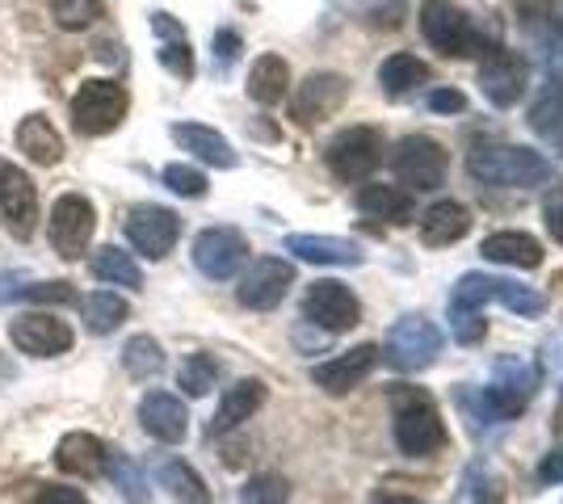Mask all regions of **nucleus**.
<instances>
[{"instance_id": "f257e3e1", "label": "nucleus", "mask_w": 563, "mask_h": 504, "mask_svg": "<svg viewBox=\"0 0 563 504\" xmlns=\"http://www.w3.org/2000/svg\"><path fill=\"white\" fill-rule=\"evenodd\" d=\"M467 172L479 186H496V190H539V186L560 181L555 165L542 160L539 152L517 144H496V139H475L471 144Z\"/></svg>"}, {"instance_id": "f03ea898", "label": "nucleus", "mask_w": 563, "mask_h": 504, "mask_svg": "<svg viewBox=\"0 0 563 504\" xmlns=\"http://www.w3.org/2000/svg\"><path fill=\"white\" fill-rule=\"evenodd\" d=\"M391 416H396V446L408 458H433L446 446L442 412L417 387H399L391 395Z\"/></svg>"}, {"instance_id": "7ed1b4c3", "label": "nucleus", "mask_w": 563, "mask_h": 504, "mask_svg": "<svg viewBox=\"0 0 563 504\" xmlns=\"http://www.w3.org/2000/svg\"><path fill=\"white\" fill-rule=\"evenodd\" d=\"M126 110H131V93L118 80L97 76V80H85L71 97V126L85 139H101L126 122Z\"/></svg>"}, {"instance_id": "20e7f679", "label": "nucleus", "mask_w": 563, "mask_h": 504, "mask_svg": "<svg viewBox=\"0 0 563 504\" xmlns=\"http://www.w3.org/2000/svg\"><path fill=\"white\" fill-rule=\"evenodd\" d=\"M93 232H97L93 202H89L85 193H59V198H55V206H51V219H47V236H51L55 257H64V261H80V257L89 253Z\"/></svg>"}, {"instance_id": "39448f33", "label": "nucleus", "mask_w": 563, "mask_h": 504, "mask_svg": "<svg viewBox=\"0 0 563 504\" xmlns=\"http://www.w3.org/2000/svg\"><path fill=\"white\" fill-rule=\"evenodd\" d=\"M421 34L429 38V47L442 51V55H479L484 38L475 34L471 18L454 4V0H424L421 4Z\"/></svg>"}, {"instance_id": "423d86ee", "label": "nucleus", "mask_w": 563, "mask_h": 504, "mask_svg": "<svg viewBox=\"0 0 563 504\" xmlns=\"http://www.w3.org/2000/svg\"><path fill=\"white\" fill-rule=\"evenodd\" d=\"M324 160H329L336 181H345V186L366 181L383 165V131L378 126H350V131H341L329 144V152H324Z\"/></svg>"}, {"instance_id": "0eeeda50", "label": "nucleus", "mask_w": 563, "mask_h": 504, "mask_svg": "<svg viewBox=\"0 0 563 504\" xmlns=\"http://www.w3.org/2000/svg\"><path fill=\"white\" fill-rule=\"evenodd\" d=\"M446 165H450L446 147L438 144V139H429V135H408V139H399L396 152H391L396 177L417 193H429V190H438V186H446Z\"/></svg>"}, {"instance_id": "6e6552de", "label": "nucleus", "mask_w": 563, "mask_h": 504, "mask_svg": "<svg viewBox=\"0 0 563 504\" xmlns=\"http://www.w3.org/2000/svg\"><path fill=\"white\" fill-rule=\"evenodd\" d=\"M442 354V333L433 320L424 315H404L396 320V328L387 333V361L404 370V374H417V370H429Z\"/></svg>"}, {"instance_id": "1a4fd4ad", "label": "nucleus", "mask_w": 563, "mask_h": 504, "mask_svg": "<svg viewBox=\"0 0 563 504\" xmlns=\"http://www.w3.org/2000/svg\"><path fill=\"white\" fill-rule=\"evenodd\" d=\"M0 219L9 227L13 240H34L38 227V190L30 181V172L13 160H0Z\"/></svg>"}, {"instance_id": "9d476101", "label": "nucleus", "mask_w": 563, "mask_h": 504, "mask_svg": "<svg viewBox=\"0 0 563 504\" xmlns=\"http://www.w3.org/2000/svg\"><path fill=\"white\" fill-rule=\"evenodd\" d=\"M122 232H126V240L131 248L147 257V261H161L173 253V244L181 236V219L173 215L168 206H156V202H140V206H131V215L122 223Z\"/></svg>"}, {"instance_id": "9b49d317", "label": "nucleus", "mask_w": 563, "mask_h": 504, "mask_svg": "<svg viewBox=\"0 0 563 504\" xmlns=\"http://www.w3.org/2000/svg\"><path fill=\"white\" fill-rule=\"evenodd\" d=\"M303 315L324 333H350L362 320V303L345 282H311L303 294Z\"/></svg>"}, {"instance_id": "f8f14e48", "label": "nucleus", "mask_w": 563, "mask_h": 504, "mask_svg": "<svg viewBox=\"0 0 563 504\" xmlns=\"http://www.w3.org/2000/svg\"><path fill=\"white\" fill-rule=\"evenodd\" d=\"M290 287H295V265L282 261V257H261V261L249 265V273L240 278L235 299H240V307H249V312H274Z\"/></svg>"}, {"instance_id": "ddd939ff", "label": "nucleus", "mask_w": 563, "mask_h": 504, "mask_svg": "<svg viewBox=\"0 0 563 504\" xmlns=\"http://www.w3.org/2000/svg\"><path fill=\"white\" fill-rule=\"evenodd\" d=\"M244 261H249L244 232H235V227H207V232H198V240H194V265H198L202 278L228 282V278H235V269Z\"/></svg>"}, {"instance_id": "4468645a", "label": "nucleus", "mask_w": 563, "mask_h": 504, "mask_svg": "<svg viewBox=\"0 0 563 504\" xmlns=\"http://www.w3.org/2000/svg\"><path fill=\"white\" fill-rule=\"evenodd\" d=\"M9 340H13L22 354H30V358H59V354L71 349L76 333H71L68 320H59V315L25 312L9 324Z\"/></svg>"}, {"instance_id": "2eb2a0df", "label": "nucleus", "mask_w": 563, "mask_h": 504, "mask_svg": "<svg viewBox=\"0 0 563 504\" xmlns=\"http://www.w3.org/2000/svg\"><path fill=\"white\" fill-rule=\"evenodd\" d=\"M350 97V80L336 72H311L299 85V93L290 101V119L299 126H316V122L332 119Z\"/></svg>"}, {"instance_id": "dca6fc26", "label": "nucleus", "mask_w": 563, "mask_h": 504, "mask_svg": "<svg viewBox=\"0 0 563 504\" xmlns=\"http://www.w3.org/2000/svg\"><path fill=\"white\" fill-rule=\"evenodd\" d=\"M378 358H383L378 345H357V349L341 354V358L311 366V383L320 387V391H329V395H350L353 387H362L375 374Z\"/></svg>"}, {"instance_id": "f3484780", "label": "nucleus", "mask_w": 563, "mask_h": 504, "mask_svg": "<svg viewBox=\"0 0 563 504\" xmlns=\"http://www.w3.org/2000/svg\"><path fill=\"white\" fill-rule=\"evenodd\" d=\"M526 80H530V64L517 55V51H493L488 59H484V68H479V89L484 97L500 105V110H509L521 101L526 93Z\"/></svg>"}, {"instance_id": "a211bd4d", "label": "nucleus", "mask_w": 563, "mask_h": 504, "mask_svg": "<svg viewBox=\"0 0 563 504\" xmlns=\"http://www.w3.org/2000/svg\"><path fill=\"white\" fill-rule=\"evenodd\" d=\"M140 425L147 437H156V441H165V446H177V441H186V433H189V412L177 395H168V391H147L140 404Z\"/></svg>"}, {"instance_id": "6ab92c4d", "label": "nucleus", "mask_w": 563, "mask_h": 504, "mask_svg": "<svg viewBox=\"0 0 563 504\" xmlns=\"http://www.w3.org/2000/svg\"><path fill=\"white\" fill-rule=\"evenodd\" d=\"M265 395H269V391H265L261 379H240V383H232L228 391H223V400H219V408H214L207 433H211V437H223V433L240 429L249 416H257L261 412Z\"/></svg>"}, {"instance_id": "aec40b11", "label": "nucleus", "mask_w": 563, "mask_h": 504, "mask_svg": "<svg viewBox=\"0 0 563 504\" xmlns=\"http://www.w3.org/2000/svg\"><path fill=\"white\" fill-rule=\"evenodd\" d=\"M173 144L189 152L194 160H202V165L211 168H235L240 165V156H235V147L214 131V126H202V122H173Z\"/></svg>"}, {"instance_id": "412c9836", "label": "nucleus", "mask_w": 563, "mask_h": 504, "mask_svg": "<svg viewBox=\"0 0 563 504\" xmlns=\"http://www.w3.org/2000/svg\"><path fill=\"white\" fill-rule=\"evenodd\" d=\"M106 458H110V450L101 446V437H93V433H68L55 446V467L64 475H71V480H97L106 471Z\"/></svg>"}, {"instance_id": "4be33fe9", "label": "nucleus", "mask_w": 563, "mask_h": 504, "mask_svg": "<svg viewBox=\"0 0 563 504\" xmlns=\"http://www.w3.org/2000/svg\"><path fill=\"white\" fill-rule=\"evenodd\" d=\"M286 253H295L299 261H311V265H362L366 261V253H362V244L345 240V236H286Z\"/></svg>"}, {"instance_id": "5701e85b", "label": "nucleus", "mask_w": 563, "mask_h": 504, "mask_svg": "<svg viewBox=\"0 0 563 504\" xmlns=\"http://www.w3.org/2000/svg\"><path fill=\"white\" fill-rule=\"evenodd\" d=\"M471 232V211L463 202H433L421 215V240L429 248H450Z\"/></svg>"}, {"instance_id": "b1692460", "label": "nucleus", "mask_w": 563, "mask_h": 504, "mask_svg": "<svg viewBox=\"0 0 563 504\" xmlns=\"http://www.w3.org/2000/svg\"><path fill=\"white\" fill-rule=\"evenodd\" d=\"M357 211L404 227V223L417 219V198L408 190H399V186H362V190H357Z\"/></svg>"}, {"instance_id": "393cba45", "label": "nucleus", "mask_w": 563, "mask_h": 504, "mask_svg": "<svg viewBox=\"0 0 563 504\" xmlns=\"http://www.w3.org/2000/svg\"><path fill=\"white\" fill-rule=\"evenodd\" d=\"M18 147L25 152V160H34L38 168H55L64 160V135L55 131V122L47 114H30L18 126Z\"/></svg>"}, {"instance_id": "a878e982", "label": "nucleus", "mask_w": 563, "mask_h": 504, "mask_svg": "<svg viewBox=\"0 0 563 504\" xmlns=\"http://www.w3.org/2000/svg\"><path fill=\"white\" fill-rule=\"evenodd\" d=\"M484 261L509 265V269H539L542 265V244L530 232H496L479 244Z\"/></svg>"}, {"instance_id": "bb28decb", "label": "nucleus", "mask_w": 563, "mask_h": 504, "mask_svg": "<svg viewBox=\"0 0 563 504\" xmlns=\"http://www.w3.org/2000/svg\"><path fill=\"white\" fill-rule=\"evenodd\" d=\"M89 273L97 282L106 287H126V290H140L143 287V269L131 253H122L118 244H101L93 257H89Z\"/></svg>"}, {"instance_id": "cd10ccee", "label": "nucleus", "mask_w": 563, "mask_h": 504, "mask_svg": "<svg viewBox=\"0 0 563 504\" xmlns=\"http://www.w3.org/2000/svg\"><path fill=\"white\" fill-rule=\"evenodd\" d=\"M286 89H290V64L282 55H261L249 68V97L257 105H278Z\"/></svg>"}, {"instance_id": "c85d7f7f", "label": "nucleus", "mask_w": 563, "mask_h": 504, "mask_svg": "<svg viewBox=\"0 0 563 504\" xmlns=\"http://www.w3.org/2000/svg\"><path fill=\"white\" fill-rule=\"evenodd\" d=\"M156 480H161V488H168V496H173L177 504H211V488H207V480H202L189 462H181V458L161 462V467H156Z\"/></svg>"}, {"instance_id": "c756f323", "label": "nucleus", "mask_w": 563, "mask_h": 504, "mask_svg": "<svg viewBox=\"0 0 563 504\" xmlns=\"http://www.w3.org/2000/svg\"><path fill=\"white\" fill-rule=\"evenodd\" d=\"M424 80H429V64L417 59V55H408V51H399L391 59H383V68H378V89L387 97H404L412 93V89H421Z\"/></svg>"}, {"instance_id": "7c9ffc66", "label": "nucleus", "mask_w": 563, "mask_h": 504, "mask_svg": "<svg viewBox=\"0 0 563 504\" xmlns=\"http://www.w3.org/2000/svg\"><path fill=\"white\" fill-rule=\"evenodd\" d=\"M126 315H131V307H126V299L114 294V290H97V294H89L80 303V320H85V328L93 336H110L114 328H122Z\"/></svg>"}, {"instance_id": "2f4dec72", "label": "nucleus", "mask_w": 563, "mask_h": 504, "mask_svg": "<svg viewBox=\"0 0 563 504\" xmlns=\"http://www.w3.org/2000/svg\"><path fill=\"white\" fill-rule=\"evenodd\" d=\"M122 366H126V374H131L135 383L156 379V374L165 370V349H161V340H156V336H131V340L122 345Z\"/></svg>"}, {"instance_id": "473e14b6", "label": "nucleus", "mask_w": 563, "mask_h": 504, "mask_svg": "<svg viewBox=\"0 0 563 504\" xmlns=\"http://www.w3.org/2000/svg\"><path fill=\"white\" fill-rule=\"evenodd\" d=\"M530 126H534V135L560 144L563 139V89H547V93L530 105Z\"/></svg>"}, {"instance_id": "72a5a7b5", "label": "nucleus", "mask_w": 563, "mask_h": 504, "mask_svg": "<svg viewBox=\"0 0 563 504\" xmlns=\"http://www.w3.org/2000/svg\"><path fill=\"white\" fill-rule=\"evenodd\" d=\"M214 383H219V361H214L211 354H194V358L181 361L177 387H181L186 395H207Z\"/></svg>"}, {"instance_id": "f704fd0d", "label": "nucleus", "mask_w": 563, "mask_h": 504, "mask_svg": "<svg viewBox=\"0 0 563 504\" xmlns=\"http://www.w3.org/2000/svg\"><path fill=\"white\" fill-rule=\"evenodd\" d=\"M240 501L244 504H286L290 501V483L274 475V471H261L253 480L240 488Z\"/></svg>"}, {"instance_id": "c9c22d12", "label": "nucleus", "mask_w": 563, "mask_h": 504, "mask_svg": "<svg viewBox=\"0 0 563 504\" xmlns=\"http://www.w3.org/2000/svg\"><path fill=\"white\" fill-rule=\"evenodd\" d=\"M101 9H106V0H55L51 4L59 30H85V25H93L101 18Z\"/></svg>"}, {"instance_id": "e433bc0d", "label": "nucleus", "mask_w": 563, "mask_h": 504, "mask_svg": "<svg viewBox=\"0 0 563 504\" xmlns=\"http://www.w3.org/2000/svg\"><path fill=\"white\" fill-rule=\"evenodd\" d=\"M165 186L173 193H181V198H207V177H202V168L194 165H165Z\"/></svg>"}, {"instance_id": "4c0bfd02", "label": "nucleus", "mask_w": 563, "mask_h": 504, "mask_svg": "<svg viewBox=\"0 0 563 504\" xmlns=\"http://www.w3.org/2000/svg\"><path fill=\"white\" fill-rule=\"evenodd\" d=\"M106 467H110V475L118 480V488H122V496L126 501H147V488H143V475H140V467H131V458H122V455H110L106 458Z\"/></svg>"}, {"instance_id": "58836bf2", "label": "nucleus", "mask_w": 563, "mask_h": 504, "mask_svg": "<svg viewBox=\"0 0 563 504\" xmlns=\"http://www.w3.org/2000/svg\"><path fill=\"white\" fill-rule=\"evenodd\" d=\"M161 68H168L173 76H181V80H194V51H189L186 38H173L161 47Z\"/></svg>"}, {"instance_id": "ea45409f", "label": "nucleus", "mask_w": 563, "mask_h": 504, "mask_svg": "<svg viewBox=\"0 0 563 504\" xmlns=\"http://www.w3.org/2000/svg\"><path fill=\"white\" fill-rule=\"evenodd\" d=\"M18 299H25V303H71L76 290H71L68 282H38V287L18 290Z\"/></svg>"}, {"instance_id": "a19ab883", "label": "nucleus", "mask_w": 563, "mask_h": 504, "mask_svg": "<svg viewBox=\"0 0 563 504\" xmlns=\"http://www.w3.org/2000/svg\"><path fill=\"white\" fill-rule=\"evenodd\" d=\"M450 328H454V340H463V345H475L479 336H484V312H450Z\"/></svg>"}, {"instance_id": "79ce46f5", "label": "nucleus", "mask_w": 563, "mask_h": 504, "mask_svg": "<svg viewBox=\"0 0 563 504\" xmlns=\"http://www.w3.org/2000/svg\"><path fill=\"white\" fill-rule=\"evenodd\" d=\"M34 504H89V496H85L80 488H68V483H47V488L34 496Z\"/></svg>"}, {"instance_id": "37998d69", "label": "nucleus", "mask_w": 563, "mask_h": 504, "mask_svg": "<svg viewBox=\"0 0 563 504\" xmlns=\"http://www.w3.org/2000/svg\"><path fill=\"white\" fill-rule=\"evenodd\" d=\"M542 223H547V232H551V240L563 244V193L555 190L547 198V206H542Z\"/></svg>"}, {"instance_id": "c03bdc74", "label": "nucleus", "mask_w": 563, "mask_h": 504, "mask_svg": "<svg viewBox=\"0 0 563 504\" xmlns=\"http://www.w3.org/2000/svg\"><path fill=\"white\" fill-rule=\"evenodd\" d=\"M429 105H433L438 114H463V110H467V97L459 93V89H438V93L429 97Z\"/></svg>"}, {"instance_id": "a18cd8bd", "label": "nucleus", "mask_w": 563, "mask_h": 504, "mask_svg": "<svg viewBox=\"0 0 563 504\" xmlns=\"http://www.w3.org/2000/svg\"><path fill=\"white\" fill-rule=\"evenodd\" d=\"M235 55H240V34H235V30H219V34H214V59L228 68Z\"/></svg>"}, {"instance_id": "49530a36", "label": "nucleus", "mask_w": 563, "mask_h": 504, "mask_svg": "<svg viewBox=\"0 0 563 504\" xmlns=\"http://www.w3.org/2000/svg\"><path fill=\"white\" fill-rule=\"evenodd\" d=\"M539 483H563V450H551L539 467Z\"/></svg>"}, {"instance_id": "de8ad7c7", "label": "nucleus", "mask_w": 563, "mask_h": 504, "mask_svg": "<svg viewBox=\"0 0 563 504\" xmlns=\"http://www.w3.org/2000/svg\"><path fill=\"white\" fill-rule=\"evenodd\" d=\"M152 30L165 38V43H173V38H186V30H181V22H173L168 13H152Z\"/></svg>"}, {"instance_id": "09e8293b", "label": "nucleus", "mask_w": 563, "mask_h": 504, "mask_svg": "<svg viewBox=\"0 0 563 504\" xmlns=\"http://www.w3.org/2000/svg\"><path fill=\"white\" fill-rule=\"evenodd\" d=\"M475 504H500V483L488 480V488L479 483V492H475Z\"/></svg>"}]
</instances>
